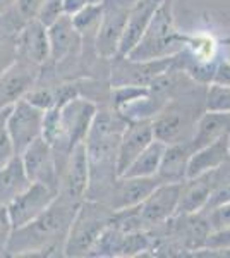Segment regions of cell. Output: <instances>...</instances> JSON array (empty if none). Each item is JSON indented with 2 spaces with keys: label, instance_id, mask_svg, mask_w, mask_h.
I'll list each match as a JSON object with an SVG mask.
<instances>
[{
  "label": "cell",
  "instance_id": "33",
  "mask_svg": "<svg viewBox=\"0 0 230 258\" xmlns=\"http://www.w3.org/2000/svg\"><path fill=\"white\" fill-rule=\"evenodd\" d=\"M11 232H12V224L9 219V212H7V207L0 205V251H6Z\"/></svg>",
  "mask_w": 230,
  "mask_h": 258
},
{
  "label": "cell",
  "instance_id": "16",
  "mask_svg": "<svg viewBox=\"0 0 230 258\" xmlns=\"http://www.w3.org/2000/svg\"><path fill=\"white\" fill-rule=\"evenodd\" d=\"M48 30V45L50 59L60 62L70 53H76L81 45V35L76 30L70 14H62L47 26Z\"/></svg>",
  "mask_w": 230,
  "mask_h": 258
},
{
  "label": "cell",
  "instance_id": "31",
  "mask_svg": "<svg viewBox=\"0 0 230 258\" xmlns=\"http://www.w3.org/2000/svg\"><path fill=\"white\" fill-rule=\"evenodd\" d=\"M24 98L28 100L31 105L38 107L40 110H48L52 107H55V93L52 90L41 88V90H29Z\"/></svg>",
  "mask_w": 230,
  "mask_h": 258
},
{
  "label": "cell",
  "instance_id": "24",
  "mask_svg": "<svg viewBox=\"0 0 230 258\" xmlns=\"http://www.w3.org/2000/svg\"><path fill=\"white\" fill-rule=\"evenodd\" d=\"M225 202H230V155L218 167L213 169V189L204 210Z\"/></svg>",
  "mask_w": 230,
  "mask_h": 258
},
{
  "label": "cell",
  "instance_id": "9",
  "mask_svg": "<svg viewBox=\"0 0 230 258\" xmlns=\"http://www.w3.org/2000/svg\"><path fill=\"white\" fill-rule=\"evenodd\" d=\"M58 114H60V140H65L70 150L85 141L96 114V107L85 98L74 97L58 107Z\"/></svg>",
  "mask_w": 230,
  "mask_h": 258
},
{
  "label": "cell",
  "instance_id": "2",
  "mask_svg": "<svg viewBox=\"0 0 230 258\" xmlns=\"http://www.w3.org/2000/svg\"><path fill=\"white\" fill-rule=\"evenodd\" d=\"M204 100L206 88L203 85L167 100L155 119H151L155 140L165 145L191 141L199 115L206 110Z\"/></svg>",
  "mask_w": 230,
  "mask_h": 258
},
{
  "label": "cell",
  "instance_id": "4",
  "mask_svg": "<svg viewBox=\"0 0 230 258\" xmlns=\"http://www.w3.org/2000/svg\"><path fill=\"white\" fill-rule=\"evenodd\" d=\"M112 217H114V210L105 203H100L96 200L79 203L67 232L64 255H90L91 248L95 246L102 232L110 226Z\"/></svg>",
  "mask_w": 230,
  "mask_h": 258
},
{
  "label": "cell",
  "instance_id": "11",
  "mask_svg": "<svg viewBox=\"0 0 230 258\" xmlns=\"http://www.w3.org/2000/svg\"><path fill=\"white\" fill-rule=\"evenodd\" d=\"M182 182H162L139 205V214L144 226L165 224L175 215Z\"/></svg>",
  "mask_w": 230,
  "mask_h": 258
},
{
  "label": "cell",
  "instance_id": "27",
  "mask_svg": "<svg viewBox=\"0 0 230 258\" xmlns=\"http://www.w3.org/2000/svg\"><path fill=\"white\" fill-rule=\"evenodd\" d=\"M18 60V33H0V74Z\"/></svg>",
  "mask_w": 230,
  "mask_h": 258
},
{
  "label": "cell",
  "instance_id": "22",
  "mask_svg": "<svg viewBox=\"0 0 230 258\" xmlns=\"http://www.w3.org/2000/svg\"><path fill=\"white\" fill-rule=\"evenodd\" d=\"M230 155L228 152V136L213 141V143L206 145V147L196 150L191 153L189 164H187V177H196L203 172L216 169L218 165Z\"/></svg>",
  "mask_w": 230,
  "mask_h": 258
},
{
  "label": "cell",
  "instance_id": "7",
  "mask_svg": "<svg viewBox=\"0 0 230 258\" xmlns=\"http://www.w3.org/2000/svg\"><path fill=\"white\" fill-rule=\"evenodd\" d=\"M57 197V191L43 182H31L19 197H16L7 205L9 219L12 224V231L18 227H23L35 220L38 215L52 205V202Z\"/></svg>",
  "mask_w": 230,
  "mask_h": 258
},
{
  "label": "cell",
  "instance_id": "19",
  "mask_svg": "<svg viewBox=\"0 0 230 258\" xmlns=\"http://www.w3.org/2000/svg\"><path fill=\"white\" fill-rule=\"evenodd\" d=\"M223 136H230V112L204 110L194 126V133L189 141L191 150L196 152Z\"/></svg>",
  "mask_w": 230,
  "mask_h": 258
},
{
  "label": "cell",
  "instance_id": "12",
  "mask_svg": "<svg viewBox=\"0 0 230 258\" xmlns=\"http://www.w3.org/2000/svg\"><path fill=\"white\" fill-rule=\"evenodd\" d=\"M36 68L38 66L18 59L9 69L0 74V112L11 109L33 88L38 74Z\"/></svg>",
  "mask_w": 230,
  "mask_h": 258
},
{
  "label": "cell",
  "instance_id": "1",
  "mask_svg": "<svg viewBox=\"0 0 230 258\" xmlns=\"http://www.w3.org/2000/svg\"><path fill=\"white\" fill-rule=\"evenodd\" d=\"M78 205L60 198L57 195L52 205L35 220L11 232L6 251L9 255H31L52 251H64L65 239L74 219Z\"/></svg>",
  "mask_w": 230,
  "mask_h": 258
},
{
  "label": "cell",
  "instance_id": "36",
  "mask_svg": "<svg viewBox=\"0 0 230 258\" xmlns=\"http://www.w3.org/2000/svg\"><path fill=\"white\" fill-rule=\"evenodd\" d=\"M90 2H91V0H64V12H65V14L72 16Z\"/></svg>",
  "mask_w": 230,
  "mask_h": 258
},
{
  "label": "cell",
  "instance_id": "30",
  "mask_svg": "<svg viewBox=\"0 0 230 258\" xmlns=\"http://www.w3.org/2000/svg\"><path fill=\"white\" fill-rule=\"evenodd\" d=\"M7 110L0 112V167H2L4 164H7V162L16 155L14 147H12V141H11V136H9V133H7V127H6Z\"/></svg>",
  "mask_w": 230,
  "mask_h": 258
},
{
  "label": "cell",
  "instance_id": "10",
  "mask_svg": "<svg viewBox=\"0 0 230 258\" xmlns=\"http://www.w3.org/2000/svg\"><path fill=\"white\" fill-rule=\"evenodd\" d=\"M155 140L153 136V120L151 119H139L131 120L125 124L122 135L117 147L115 157V169L117 176H122L124 170L136 160L143 150Z\"/></svg>",
  "mask_w": 230,
  "mask_h": 258
},
{
  "label": "cell",
  "instance_id": "15",
  "mask_svg": "<svg viewBox=\"0 0 230 258\" xmlns=\"http://www.w3.org/2000/svg\"><path fill=\"white\" fill-rule=\"evenodd\" d=\"M127 9L122 7H103V16L96 31V48L105 59L119 53V43L127 19Z\"/></svg>",
  "mask_w": 230,
  "mask_h": 258
},
{
  "label": "cell",
  "instance_id": "23",
  "mask_svg": "<svg viewBox=\"0 0 230 258\" xmlns=\"http://www.w3.org/2000/svg\"><path fill=\"white\" fill-rule=\"evenodd\" d=\"M165 143L158 140H153L151 143L146 147L139 155L136 157V160L124 170L122 176L127 177H144V176H157L158 167H160L162 155L165 152Z\"/></svg>",
  "mask_w": 230,
  "mask_h": 258
},
{
  "label": "cell",
  "instance_id": "34",
  "mask_svg": "<svg viewBox=\"0 0 230 258\" xmlns=\"http://www.w3.org/2000/svg\"><path fill=\"white\" fill-rule=\"evenodd\" d=\"M41 0H18V11L21 14V18L24 21L31 19L36 16V11L40 7Z\"/></svg>",
  "mask_w": 230,
  "mask_h": 258
},
{
  "label": "cell",
  "instance_id": "35",
  "mask_svg": "<svg viewBox=\"0 0 230 258\" xmlns=\"http://www.w3.org/2000/svg\"><path fill=\"white\" fill-rule=\"evenodd\" d=\"M211 83H218V85H230V62L221 60L220 64H216L215 76H213Z\"/></svg>",
  "mask_w": 230,
  "mask_h": 258
},
{
  "label": "cell",
  "instance_id": "26",
  "mask_svg": "<svg viewBox=\"0 0 230 258\" xmlns=\"http://www.w3.org/2000/svg\"><path fill=\"white\" fill-rule=\"evenodd\" d=\"M204 107H206V110L230 112V85L211 83V86L206 88Z\"/></svg>",
  "mask_w": 230,
  "mask_h": 258
},
{
  "label": "cell",
  "instance_id": "6",
  "mask_svg": "<svg viewBox=\"0 0 230 258\" xmlns=\"http://www.w3.org/2000/svg\"><path fill=\"white\" fill-rule=\"evenodd\" d=\"M88 184H90V162H88L85 141H81L70 148L62 176L58 177L57 195L74 205H79L85 200Z\"/></svg>",
  "mask_w": 230,
  "mask_h": 258
},
{
  "label": "cell",
  "instance_id": "25",
  "mask_svg": "<svg viewBox=\"0 0 230 258\" xmlns=\"http://www.w3.org/2000/svg\"><path fill=\"white\" fill-rule=\"evenodd\" d=\"M103 16V6L102 4H86L83 9H79L76 14H72V23L79 31V35H91L98 31L100 21Z\"/></svg>",
  "mask_w": 230,
  "mask_h": 258
},
{
  "label": "cell",
  "instance_id": "29",
  "mask_svg": "<svg viewBox=\"0 0 230 258\" xmlns=\"http://www.w3.org/2000/svg\"><path fill=\"white\" fill-rule=\"evenodd\" d=\"M62 14H65L64 12V0H41L35 18L40 19L45 26H48V24H52L53 21Z\"/></svg>",
  "mask_w": 230,
  "mask_h": 258
},
{
  "label": "cell",
  "instance_id": "28",
  "mask_svg": "<svg viewBox=\"0 0 230 258\" xmlns=\"http://www.w3.org/2000/svg\"><path fill=\"white\" fill-rule=\"evenodd\" d=\"M203 214L206 217V222L210 226L211 232L225 231V229L230 227V202L220 203L216 207L203 210Z\"/></svg>",
  "mask_w": 230,
  "mask_h": 258
},
{
  "label": "cell",
  "instance_id": "37",
  "mask_svg": "<svg viewBox=\"0 0 230 258\" xmlns=\"http://www.w3.org/2000/svg\"><path fill=\"white\" fill-rule=\"evenodd\" d=\"M228 152H230V136H228Z\"/></svg>",
  "mask_w": 230,
  "mask_h": 258
},
{
  "label": "cell",
  "instance_id": "18",
  "mask_svg": "<svg viewBox=\"0 0 230 258\" xmlns=\"http://www.w3.org/2000/svg\"><path fill=\"white\" fill-rule=\"evenodd\" d=\"M160 4L162 0H137L134 6L129 9L122 31V38H120L119 43L120 55H125L139 41Z\"/></svg>",
  "mask_w": 230,
  "mask_h": 258
},
{
  "label": "cell",
  "instance_id": "8",
  "mask_svg": "<svg viewBox=\"0 0 230 258\" xmlns=\"http://www.w3.org/2000/svg\"><path fill=\"white\" fill-rule=\"evenodd\" d=\"M28 177L31 182H43L58 191V169L53 155V145H50L43 136L36 138L19 153Z\"/></svg>",
  "mask_w": 230,
  "mask_h": 258
},
{
  "label": "cell",
  "instance_id": "13",
  "mask_svg": "<svg viewBox=\"0 0 230 258\" xmlns=\"http://www.w3.org/2000/svg\"><path fill=\"white\" fill-rule=\"evenodd\" d=\"M162 184V179L158 176H144V177H127L119 176L110 188V202L108 207L112 210H122L137 207L144 202L153 189Z\"/></svg>",
  "mask_w": 230,
  "mask_h": 258
},
{
  "label": "cell",
  "instance_id": "14",
  "mask_svg": "<svg viewBox=\"0 0 230 258\" xmlns=\"http://www.w3.org/2000/svg\"><path fill=\"white\" fill-rule=\"evenodd\" d=\"M18 59L35 66H41L50 59L48 30L40 19H28L18 31Z\"/></svg>",
  "mask_w": 230,
  "mask_h": 258
},
{
  "label": "cell",
  "instance_id": "32",
  "mask_svg": "<svg viewBox=\"0 0 230 258\" xmlns=\"http://www.w3.org/2000/svg\"><path fill=\"white\" fill-rule=\"evenodd\" d=\"M204 249H211V251H221V249L230 248V227L225 231L210 232V236L204 241Z\"/></svg>",
  "mask_w": 230,
  "mask_h": 258
},
{
  "label": "cell",
  "instance_id": "17",
  "mask_svg": "<svg viewBox=\"0 0 230 258\" xmlns=\"http://www.w3.org/2000/svg\"><path fill=\"white\" fill-rule=\"evenodd\" d=\"M213 189V170L203 172L196 177L182 181L181 197H179L177 209H175L174 217L179 215H191L203 212L210 200Z\"/></svg>",
  "mask_w": 230,
  "mask_h": 258
},
{
  "label": "cell",
  "instance_id": "3",
  "mask_svg": "<svg viewBox=\"0 0 230 258\" xmlns=\"http://www.w3.org/2000/svg\"><path fill=\"white\" fill-rule=\"evenodd\" d=\"M189 36L181 35L174 26L170 4L162 2L153 14L139 41L125 53L131 60H153L179 53L187 45Z\"/></svg>",
  "mask_w": 230,
  "mask_h": 258
},
{
  "label": "cell",
  "instance_id": "20",
  "mask_svg": "<svg viewBox=\"0 0 230 258\" xmlns=\"http://www.w3.org/2000/svg\"><path fill=\"white\" fill-rule=\"evenodd\" d=\"M191 145L189 141L182 143L167 145L165 152L162 155L160 167L157 176L162 179V182H182L187 177V164L191 159Z\"/></svg>",
  "mask_w": 230,
  "mask_h": 258
},
{
  "label": "cell",
  "instance_id": "5",
  "mask_svg": "<svg viewBox=\"0 0 230 258\" xmlns=\"http://www.w3.org/2000/svg\"><path fill=\"white\" fill-rule=\"evenodd\" d=\"M43 115L45 110L31 105L26 98H21L7 110L6 127L11 136L12 147L16 155H19L29 143L41 136L43 129Z\"/></svg>",
  "mask_w": 230,
  "mask_h": 258
},
{
  "label": "cell",
  "instance_id": "21",
  "mask_svg": "<svg viewBox=\"0 0 230 258\" xmlns=\"http://www.w3.org/2000/svg\"><path fill=\"white\" fill-rule=\"evenodd\" d=\"M31 184L19 155L0 167V205L7 207L16 197H19Z\"/></svg>",
  "mask_w": 230,
  "mask_h": 258
}]
</instances>
